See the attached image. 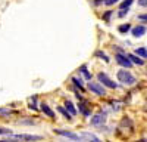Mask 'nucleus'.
<instances>
[{
    "mask_svg": "<svg viewBox=\"0 0 147 142\" xmlns=\"http://www.w3.org/2000/svg\"><path fill=\"white\" fill-rule=\"evenodd\" d=\"M88 89L91 92H94L96 95H100V96H105L106 95V90L103 86H100L99 83H94V81H88Z\"/></svg>",
    "mask_w": 147,
    "mask_h": 142,
    "instance_id": "20e7f679",
    "label": "nucleus"
},
{
    "mask_svg": "<svg viewBox=\"0 0 147 142\" xmlns=\"http://www.w3.org/2000/svg\"><path fill=\"white\" fill-rule=\"evenodd\" d=\"M41 111L47 115V117H50V118H55V113H53V110L50 108V106H49L46 102H43L41 104Z\"/></svg>",
    "mask_w": 147,
    "mask_h": 142,
    "instance_id": "1a4fd4ad",
    "label": "nucleus"
},
{
    "mask_svg": "<svg viewBox=\"0 0 147 142\" xmlns=\"http://www.w3.org/2000/svg\"><path fill=\"white\" fill-rule=\"evenodd\" d=\"M10 114H13V111L9 108H0V117H9Z\"/></svg>",
    "mask_w": 147,
    "mask_h": 142,
    "instance_id": "f3484780",
    "label": "nucleus"
},
{
    "mask_svg": "<svg viewBox=\"0 0 147 142\" xmlns=\"http://www.w3.org/2000/svg\"><path fill=\"white\" fill-rule=\"evenodd\" d=\"M72 81H74V85H75V86H78L81 90H84V85H82V80H81V79L74 77V79H72Z\"/></svg>",
    "mask_w": 147,
    "mask_h": 142,
    "instance_id": "a211bd4d",
    "label": "nucleus"
},
{
    "mask_svg": "<svg viewBox=\"0 0 147 142\" xmlns=\"http://www.w3.org/2000/svg\"><path fill=\"white\" fill-rule=\"evenodd\" d=\"M106 120V114H96L93 118H91V124L93 126H100L103 124Z\"/></svg>",
    "mask_w": 147,
    "mask_h": 142,
    "instance_id": "0eeeda50",
    "label": "nucleus"
},
{
    "mask_svg": "<svg viewBox=\"0 0 147 142\" xmlns=\"http://www.w3.org/2000/svg\"><path fill=\"white\" fill-rule=\"evenodd\" d=\"M55 132L59 133V135H62V136H65V138H68V139H72V141H81L80 135L74 133V132H68V130H55Z\"/></svg>",
    "mask_w": 147,
    "mask_h": 142,
    "instance_id": "423d86ee",
    "label": "nucleus"
},
{
    "mask_svg": "<svg viewBox=\"0 0 147 142\" xmlns=\"http://www.w3.org/2000/svg\"><path fill=\"white\" fill-rule=\"evenodd\" d=\"M118 80L122 83V85H127V86H132L134 83H136V77L127 70L118 71Z\"/></svg>",
    "mask_w": 147,
    "mask_h": 142,
    "instance_id": "f03ea898",
    "label": "nucleus"
},
{
    "mask_svg": "<svg viewBox=\"0 0 147 142\" xmlns=\"http://www.w3.org/2000/svg\"><path fill=\"white\" fill-rule=\"evenodd\" d=\"M40 139H43V138L37 136V135H24V133H21V135H10V133H7V136L3 138L2 142H9V141H40Z\"/></svg>",
    "mask_w": 147,
    "mask_h": 142,
    "instance_id": "f257e3e1",
    "label": "nucleus"
},
{
    "mask_svg": "<svg viewBox=\"0 0 147 142\" xmlns=\"http://www.w3.org/2000/svg\"><path fill=\"white\" fill-rule=\"evenodd\" d=\"M132 3H134V0H124V2L121 3V9H128Z\"/></svg>",
    "mask_w": 147,
    "mask_h": 142,
    "instance_id": "6ab92c4d",
    "label": "nucleus"
},
{
    "mask_svg": "<svg viewBox=\"0 0 147 142\" xmlns=\"http://www.w3.org/2000/svg\"><path fill=\"white\" fill-rule=\"evenodd\" d=\"M138 19H140V21H143V22H147V14L140 15V16H138Z\"/></svg>",
    "mask_w": 147,
    "mask_h": 142,
    "instance_id": "bb28decb",
    "label": "nucleus"
},
{
    "mask_svg": "<svg viewBox=\"0 0 147 142\" xmlns=\"http://www.w3.org/2000/svg\"><path fill=\"white\" fill-rule=\"evenodd\" d=\"M80 71L84 74V77L87 79V80H91V74L88 73V70H87V67H85V65H81V67H80Z\"/></svg>",
    "mask_w": 147,
    "mask_h": 142,
    "instance_id": "2eb2a0df",
    "label": "nucleus"
},
{
    "mask_svg": "<svg viewBox=\"0 0 147 142\" xmlns=\"http://www.w3.org/2000/svg\"><path fill=\"white\" fill-rule=\"evenodd\" d=\"M116 62L119 64V65H122V67H124V68H131L132 67V62L129 61V59H128V56H124V55H121V53H118L116 56Z\"/></svg>",
    "mask_w": 147,
    "mask_h": 142,
    "instance_id": "39448f33",
    "label": "nucleus"
},
{
    "mask_svg": "<svg viewBox=\"0 0 147 142\" xmlns=\"http://www.w3.org/2000/svg\"><path fill=\"white\" fill-rule=\"evenodd\" d=\"M118 30H119V33L125 34V33H128V31L131 30V25H129V24H124V25H119Z\"/></svg>",
    "mask_w": 147,
    "mask_h": 142,
    "instance_id": "dca6fc26",
    "label": "nucleus"
},
{
    "mask_svg": "<svg viewBox=\"0 0 147 142\" xmlns=\"http://www.w3.org/2000/svg\"><path fill=\"white\" fill-rule=\"evenodd\" d=\"M57 110H59L60 113H62V114H63V115H65L66 118H72V115H71V114H69V113H68V111H66L65 108H62V106H59V108H57Z\"/></svg>",
    "mask_w": 147,
    "mask_h": 142,
    "instance_id": "aec40b11",
    "label": "nucleus"
},
{
    "mask_svg": "<svg viewBox=\"0 0 147 142\" xmlns=\"http://www.w3.org/2000/svg\"><path fill=\"white\" fill-rule=\"evenodd\" d=\"M19 123L21 124H35V122H32V120H21Z\"/></svg>",
    "mask_w": 147,
    "mask_h": 142,
    "instance_id": "393cba45",
    "label": "nucleus"
},
{
    "mask_svg": "<svg viewBox=\"0 0 147 142\" xmlns=\"http://www.w3.org/2000/svg\"><path fill=\"white\" fill-rule=\"evenodd\" d=\"M128 56V59L132 62V64H137V65H143L144 64V61H143V58H140L138 55H134V53H129V55H127Z\"/></svg>",
    "mask_w": 147,
    "mask_h": 142,
    "instance_id": "9d476101",
    "label": "nucleus"
},
{
    "mask_svg": "<svg viewBox=\"0 0 147 142\" xmlns=\"http://www.w3.org/2000/svg\"><path fill=\"white\" fill-rule=\"evenodd\" d=\"M138 5L140 6H147V0H138Z\"/></svg>",
    "mask_w": 147,
    "mask_h": 142,
    "instance_id": "cd10ccee",
    "label": "nucleus"
},
{
    "mask_svg": "<svg viewBox=\"0 0 147 142\" xmlns=\"http://www.w3.org/2000/svg\"><path fill=\"white\" fill-rule=\"evenodd\" d=\"M97 79H99V81H100V83H103L105 86H107V87H110V89H116V87H118L116 83L110 80L105 73H99V74H97Z\"/></svg>",
    "mask_w": 147,
    "mask_h": 142,
    "instance_id": "7ed1b4c3",
    "label": "nucleus"
},
{
    "mask_svg": "<svg viewBox=\"0 0 147 142\" xmlns=\"http://www.w3.org/2000/svg\"><path fill=\"white\" fill-rule=\"evenodd\" d=\"M118 2H119V0H105V5L106 6H112V5H115Z\"/></svg>",
    "mask_w": 147,
    "mask_h": 142,
    "instance_id": "5701e85b",
    "label": "nucleus"
},
{
    "mask_svg": "<svg viewBox=\"0 0 147 142\" xmlns=\"http://www.w3.org/2000/svg\"><path fill=\"white\" fill-rule=\"evenodd\" d=\"M65 108H66V111H68L71 115H75V114H77L75 106H74V104H72L71 101H66V104H65Z\"/></svg>",
    "mask_w": 147,
    "mask_h": 142,
    "instance_id": "f8f14e48",
    "label": "nucleus"
},
{
    "mask_svg": "<svg viewBox=\"0 0 147 142\" xmlns=\"http://www.w3.org/2000/svg\"><path fill=\"white\" fill-rule=\"evenodd\" d=\"M127 14H128V9H127V10H125V9H121V12H119V14H118V15H119L121 18H124V16H125Z\"/></svg>",
    "mask_w": 147,
    "mask_h": 142,
    "instance_id": "a878e982",
    "label": "nucleus"
},
{
    "mask_svg": "<svg viewBox=\"0 0 147 142\" xmlns=\"http://www.w3.org/2000/svg\"><path fill=\"white\" fill-rule=\"evenodd\" d=\"M85 105H87V104H84V102H80L78 104V108H80V111L85 115V117H90L91 115V111L87 108V106H85Z\"/></svg>",
    "mask_w": 147,
    "mask_h": 142,
    "instance_id": "9b49d317",
    "label": "nucleus"
},
{
    "mask_svg": "<svg viewBox=\"0 0 147 142\" xmlns=\"http://www.w3.org/2000/svg\"><path fill=\"white\" fill-rule=\"evenodd\" d=\"M136 55H138L140 58H147V49L146 47H138V49H136Z\"/></svg>",
    "mask_w": 147,
    "mask_h": 142,
    "instance_id": "4468645a",
    "label": "nucleus"
},
{
    "mask_svg": "<svg viewBox=\"0 0 147 142\" xmlns=\"http://www.w3.org/2000/svg\"><path fill=\"white\" fill-rule=\"evenodd\" d=\"M146 33V27L144 25H137L132 28V36L134 37H141V36H144Z\"/></svg>",
    "mask_w": 147,
    "mask_h": 142,
    "instance_id": "6e6552de",
    "label": "nucleus"
},
{
    "mask_svg": "<svg viewBox=\"0 0 147 142\" xmlns=\"http://www.w3.org/2000/svg\"><path fill=\"white\" fill-rule=\"evenodd\" d=\"M10 133V129H6V127H0V135H7Z\"/></svg>",
    "mask_w": 147,
    "mask_h": 142,
    "instance_id": "b1692460",
    "label": "nucleus"
},
{
    "mask_svg": "<svg viewBox=\"0 0 147 142\" xmlns=\"http://www.w3.org/2000/svg\"><path fill=\"white\" fill-rule=\"evenodd\" d=\"M81 139H88V141H94V142H99V138H97L96 135H91V133H82L80 135Z\"/></svg>",
    "mask_w": 147,
    "mask_h": 142,
    "instance_id": "ddd939ff",
    "label": "nucleus"
},
{
    "mask_svg": "<svg viewBox=\"0 0 147 142\" xmlns=\"http://www.w3.org/2000/svg\"><path fill=\"white\" fill-rule=\"evenodd\" d=\"M96 56H100L102 59H105L106 62H109V58H107V56H106L103 52H100V51H97V52H96Z\"/></svg>",
    "mask_w": 147,
    "mask_h": 142,
    "instance_id": "412c9836",
    "label": "nucleus"
},
{
    "mask_svg": "<svg viewBox=\"0 0 147 142\" xmlns=\"http://www.w3.org/2000/svg\"><path fill=\"white\" fill-rule=\"evenodd\" d=\"M110 15H112V10H107L106 14L103 15V19H105L106 22H109V19H110Z\"/></svg>",
    "mask_w": 147,
    "mask_h": 142,
    "instance_id": "4be33fe9",
    "label": "nucleus"
}]
</instances>
